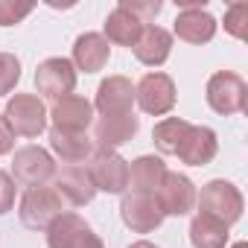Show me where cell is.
Segmentation results:
<instances>
[{
  "label": "cell",
  "mask_w": 248,
  "mask_h": 248,
  "mask_svg": "<svg viewBox=\"0 0 248 248\" xmlns=\"http://www.w3.org/2000/svg\"><path fill=\"white\" fill-rule=\"evenodd\" d=\"M199 210L204 216H213L219 219L222 225H233L239 216H242V193L231 184V181H210L202 187V196H199Z\"/></svg>",
  "instance_id": "6da1fadb"
},
{
  "label": "cell",
  "mask_w": 248,
  "mask_h": 248,
  "mask_svg": "<svg viewBox=\"0 0 248 248\" xmlns=\"http://www.w3.org/2000/svg\"><path fill=\"white\" fill-rule=\"evenodd\" d=\"M207 105L216 114H239L248 105V85L231 73V70H219L207 79Z\"/></svg>",
  "instance_id": "7a4b0ae2"
},
{
  "label": "cell",
  "mask_w": 248,
  "mask_h": 248,
  "mask_svg": "<svg viewBox=\"0 0 248 248\" xmlns=\"http://www.w3.org/2000/svg\"><path fill=\"white\" fill-rule=\"evenodd\" d=\"M3 117L9 123V129L15 135H24V138H38L47 129V108L32 93H15L6 102V114Z\"/></svg>",
  "instance_id": "3957f363"
},
{
  "label": "cell",
  "mask_w": 248,
  "mask_h": 248,
  "mask_svg": "<svg viewBox=\"0 0 248 248\" xmlns=\"http://www.w3.org/2000/svg\"><path fill=\"white\" fill-rule=\"evenodd\" d=\"M64 210L62 196L56 193V187H32L24 193L21 199V222L32 231H47L53 219H59Z\"/></svg>",
  "instance_id": "277c9868"
},
{
  "label": "cell",
  "mask_w": 248,
  "mask_h": 248,
  "mask_svg": "<svg viewBox=\"0 0 248 248\" xmlns=\"http://www.w3.org/2000/svg\"><path fill=\"white\" fill-rule=\"evenodd\" d=\"M47 245L50 248H102V239L93 233V228L82 216L62 213L47 228Z\"/></svg>",
  "instance_id": "5b68a950"
},
{
  "label": "cell",
  "mask_w": 248,
  "mask_h": 248,
  "mask_svg": "<svg viewBox=\"0 0 248 248\" xmlns=\"http://www.w3.org/2000/svg\"><path fill=\"white\" fill-rule=\"evenodd\" d=\"M12 175H15L18 184H24L30 190L32 187H44L56 175V161L41 146H24L12 158Z\"/></svg>",
  "instance_id": "8992f818"
},
{
  "label": "cell",
  "mask_w": 248,
  "mask_h": 248,
  "mask_svg": "<svg viewBox=\"0 0 248 248\" xmlns=\"http://www.w3.org/2000/svg\"><path fill=\"white\" fill-rule=\"evenodd\" d=\"M88 161H91L88 172H91L96 190L126 193V187H129V164L123 161L114 149H93V155Z\"/></svg>",
  "instance_id": "52a82bcc"
},
{
  "label": "cell",
  "mask_w": 248,
  "mask_h": 248,
  "mask_svg": "<svg viewBox=\"0 0 248 248\" xmlns=\"http://www.w3.org/2000/svg\"><path fill=\"white\" fill-rule=\"evenodd\" d=\"M120 216L135 233H149L164 222V210L155 193H126L120 202Z\"/></svg>",
  "instance_id": "ba28073f"
},
{
  "label": "cell",
  "mask_w": 248,
  "mask_h": 248,
  "mask_svg": "<svg viewBox=\"0 0 248 248\" xmlns=\"http://www.w3.org/2000/svg\"><path fill=\"white\" fill-rule=\"evenodd\" d=\"M135 99L146 114L161 117V114L172 111V105H175V85L167 73H158V70L146 73L135 88Z\"/></svg>",
  "instance_id": "9c48e42d"
},
{
  "label": "cell",
  "mask_w": 248,
  "mask_h": 248,
  "mask_svg": "<svg viewBox=\"0 0 248 248\" xmlns=\"http://www.w3.org/2000/svg\"><path fill=\"white\" fill-rule=\"evenodd\" d=\"M35 88L38 93L50 96V99H62L70 96L76 88V70L67 59H44L35 70Z\"/></svg>",
  "instance_id": "30bf717a"
},
{
  "label": "cell",
  "mask_w": 248,
  "mask_h": 248,
  "mask_svg": "<svg viewBox=\"0 0 248 248\" xmlns=\"http://www.w3.org/2000/svg\"><path fill=\"white\" fill-rule=\"evenodd\" d=\"M164 216H184L193 210L196 204V187L187 175H178V172H167L158 193H155Z\"/></svg>",
  "instance_id": "8fae6325"
},
{
  "label": "cell",
  "mask_w": 248,
  "mask_h": 248,
  "mask_svg": "<svg viewBox=\"0 0 248 248\" xmlns=\"http://www.w3.org/2000/svg\"><path fill=\"white\" fill-rule=\"evenodd\" d=\"M53 129L56 132H73V135H85V129L93 123V105L82 96H62L53 102Z\"/></svg>",
  "instance_id": "7c38bea8"
},
{
  "label": "cell",
  "mask_w": 248,
  "mask_h": 248,
  "mask_svg": "<svg viewBox=\"0 0 248 248\" xmlns=\"http://www.w3.org/2000/svg\"><path fill=\"white\" fill-rule=\"evenodd\" d=\"M135 102V85L126 76H108L96 88V111L99 117H114V114H129Z\"/></svg>",
  "instance_id": "4fadbf2b"
},
{
  "label": "cell",
  "mask_w": 248,
  "mask_h": 248,
  "mask_svg": "<svg viewBox=\"0 0 248 248\" xmlns=\"http://www.w3.org/2000/svg\"><path fill=\"white\" fill-rule=\"evenodd\" d=\"M216 149H219V143H216V132L213 129H207V126H190L184 132L175 155L184 164H190V167H204V164H210L216 158Z\"/></svg>",
  "instance_id": "5bb4252c"
},
{
  "label": "cell",
  "mask_w": 248,
  "mask_h": 248,
  "mask_svg": "<svg viewBox=\"0 0 248 248\" xmlns=\"http://www.w3.org/2000/svg\"><path fill=\"white\" fill-rule=\"evenodd\" d=\"M140 129V123L135 117V111L129 114H114V117H99L96 120V132H93V140L99 149H114V146H123L129 143Z\"/></svg>",
  "instance_id": "9a60e30c"
},
{
  "label": "cell",
  "mask_w": 248,
  "mask_h": 248,
  "mask_svg": "<svg viewBox=\"0 0 248 248\" xmlns=\"http://www.w3.org/2000/svg\"><path fill=\"white\" fill-rule=\"evenodd\" d=\"M56 193L62 196V202H70L76 207L91 204L96 196V184L88 172V167H67L56 175Z\"/></svg>",
  "instance_id": "2e32d148"
},
{
  "label": "cell",
  "mask_w": 248,
  "mask_h": 248,
  "mask_svg": "<svg viewBox=\"0 0 248 248\" xmlns=\"http://www.w3.org/2000/svg\"><path fill=\"white\" fill-rule=\"evenodd\" d=\"M175 35L187 44H207L216 35V18L207 9H187L175 18Z\"/></svg>",
  "instance_id": "e0dca14e"
},
{
  "label": "cell",
  "mask_w": 248,
  "mask_h": 248,
  "mask_svg": "<svg viewBox=\"0 0 248 248\" xmlns=\"http://www.w3.org/2000/svg\"><path fill=\"white\" fill-rule=\"evenodd\" d=\"M108 56H111V47H108L105 35H99V32H85L73 44V64L79 70H85V73L102 70L105 62H108Z\"/></svg>",
  "instance_id": "ac0fdd59"
},
{
  "label": "cell",
  "mask_w": 248,
  "mask_h": 248,
  "mask_svg": "<svg viewBox=\"0 0 248 248\" xmlns=\"http://www.w3.org/2000/svg\"><path fill=\"white\" fill-rule=\"evenodd\" d=\"M132 50H135L138 62H143L149 67H158L172 53V35L167 30H161V27H143V32H140V38H138V44Z\"/></svg>",
  "instance_id": "d6986e66"
},
{
  "label": "cell",
  "mask_w": 248,
  "mask_h": 248,
  "mask_svg": "<svg viewBox=\"0 0 248 248\" xmlns=\"http://www.w3.org/2000/svg\"><path fill=\"white\" fill-rule=\"evenodd\" d=\"M164 175H167V167H164L161 158L140 155L129 167V187H132V193H158Z\"/></svg>",
  "instance_id": "ffe728a7"
},
{
  "label": "cell",
  "mask_w": 248,
  "mask_h": 248,
  "mask_svg": "<svg viewBox=\"0 0 248 248\" xmlns=\"http://www.w3.org/2000/svg\"><path fill=\"white\" fill-rule=\"evenodd\" d=\"M146 24H140L132 12H126L123 6H117L108 18H105V41L111 44H120V47H135L140 32H143Z\"/></svg>",
  "instance_id": "44dd1931"
},
{
  "label": "cell",
  "mask_w": 248,
  "mask_h": 248,
  "mask_svg": "<svg viewBox=\"0 0 248 248\" xmlns=\"http://www.w3.org/2000/svg\"><path fill=\"white\" fill-rule=\"evenodd\" d=\"M50 146L64 164H82L93 155V140L88 135H73V132H50Z\"/></svg>",
  "instance_id": "7402d4cb"
},
{
  "label": "cell",
  "mask_w": 248,
  "mask_h": 248,
  "mask_svg": "<svg viewBox=\"0 0 248 248\" xmlns=\"http://www.w3.org/2000/svg\"><path fill=\"white\" fill-rule=\"evenodd\" d=\"M190 242L196 248H225V242H228V225H222L213 216L199 213L190 222Z\"/></svg>",
  "instance_id": "603a6c76"
},
{
  "label": "cell",
  "mask_w": 248,
  "mask_h": 248,
  "mask_svg": "<svg viewBox=\"0 0 248 248\" xmlns=\"http://www.w3.org/2000/svg\"><path fill=\"white\" fill-rule=\"evenodd\" d=\"M187 129H190L187 120H181V117H167V120H161L158 126H155L152 140H155V146H158L164 155H175V149H178V143H181V138H184Z\"/></svg>",
  "instance_id": "cb8c5ba5"
},
{
  "label": "cell",
  "mask_w": 248,
  "mask_h": 248,
  "mask_svg": "<svg viewBox=\"0 0 248 248\" xmlns=\"http://www.w3.org/2000/svg\"><path fill=\"white\" fill-rule=\"evenodd\" d=\"M225 32L245 41L248 38V3H231L225 12Z\"/></svg>",
  "instance_id": "d4e9b609"
},
{
  "label": "cell",
  "mask_w": 248,
  "mask_h": 248,
  "mask_svg": "<svg viewBox=\"0 0 248 248\" xmlns=\"http://www.w3.org/2000/svg\"><path fill=\"white\" fill-rule=\"evenodd\" d=\"M21 79V62L12 53H0V96H6Z\"/></svg>",
  "instance_id": "484cf974"
},
{
  "label": "cell",
  "mask_w": 248,
  "mask_h": 248,
  "mask_svg": "<svg viewBox=\"0 0 248 248\" xmlns=\"http://www.w3.org/2000/svg\"><path fill=\"white\" fill-rule=\"evenodd\" d=\"M32 12V3H18V0H0V27H15Z\"/></svg>",
  "instance_id": "4316f807"
},
{
  "label": "cell",
  "mask_w": 248,
  "mask_h": 248,
  "mask_svg": "<svg viewBox=\"0 0 248 248\" xmlns=\"http://www.w3.org/2000/svg\"><path fill=\"white\" fill-rule=\"evenodd\" d=\"M120 6L132 12L140 24H146V21H155V15L161 12V0H120Z\"/></svg>",
  "instance_id": "83f0119b"
},
{
  "label": "cell",
  "mask_w": 248,
  "mask_h": 248,
  "mask_svg": "<svg viewBox=\"0 0 248 248\" xmlns=\"http://www.w3.org/2000/svg\"><path fill=\"white\" fill-rule=\"evenodd\" d=\"M12 204H15V178L0 170V216L12 210Z\"/></svg>",
  "instance_id": "f1b7e54d"
},
{
  "label": "cell",
  "mask_w": 248,
  "mask_h": 248,
  "mask_svg": "<svg viewBox=\"0 0 248 248\" xmlns=\"http://www.w3.org/2000/svg\"><path fill=\"white\" fill-rule=\"evenodd\" d=\"M12 149H15V132L9 129L6 117L0 114V155H9Z\"/></svg>",
  "instance_id": "f546056e"
},
{
  "label": "cell",
  "mask_w": 248,
  "mask_h": 248,
  "mask_svg": "<svg viewBox=\"0 0 248 248\" xmlns=\"http://www.w3.org/2000/svg\"><path fill=\"white\" fill-rule=\"evenodd\" d=\"M178 6H181V12H187V9H204V0H178Z\"/></svg>",
  "instance_id": "4dcf8cb0"
},
{
  "label": "cell",
  "mask_w": 248,
  "mask_h": 248,
  "mask_svg": "<svg viewBox=\"0 0 248 248\" xmlns=\"http://www.w3.org/2000/svg\"><path fill=\"white\" fill-rule=\"evenodd\" d=\"M129 248H158V245H152V242H146V239H140V242H132Z\"/></svg>",
  "instance_id": "1f68e13d"
},
{
  "label": "cell",
  "mask_w": 248,
  "mask_h": 248,
  "mask_svg": "<svg viewBox=\"0 0 248 248\" xmlns=\"http://www.w3.org/2000/svg\"><path fill=\"white\" fill-rule=\"evenodd\" d=\"M231 248H248V242H236V245H231Z\"/></svg>",
  "instance_id": "d6a6232c"
}]
</instances>
